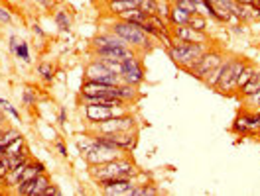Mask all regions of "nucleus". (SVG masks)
I'll return each instance as SVG.
<instances>
[{
	"label": "nucleus",
	"instance_id": "nucleus-9",
	"mask_svg": "<svg viewBox=\"0 0 260 196\" xmlns=\"http://www.w3.org/2000/svg\"><path fill=\"white\" fill-rule=\"evenodd\" d=\"M97 186L106 196H130V190L136 186V182L126 176H112V178L97 180Z\"/></svg>",
	"mask_w": 260,
	"mask_h": 196
},
{
	"label": "nucleus",
	"instance_id": "nucleus-21",
	"mask_svg": "<svg viewBox=\"0 0 260 196\" xmlns=\"http://www.w3.org/2000/svg\"><path fill=\"white\" fill-rule=\"evenodd\" d=\"M50 184H52V180H50L48 173H42V174L34 176V180H32V188H30L28 196H42L44 190H46Z\"/></svg>",
	"mask_w": 260,
	"mask_h": 196
},
{
	"label": "nucleus",
	"instance_id": "nucleus-14",
	"mask_svg": "<svg viewBox=\"0 0 260 196\" xmlns=\"http://www.w3.org/2000/svg\"><path fill=\"white\" fill-rule=\"evenodd\" d=\"M81 96H112V98H118V88H116V85H103V83H95V81H83Z\"/></svg>",
	"mask_w": 260,
	"mask_h": 196
},
{
	"label": "nucleus",
	"instance_id": "nucleus-23",
	"mask_svg": "<svg viewBox=\"0 0 260 196\" xmlns=\"http://www.w3.org/2000/svg\"><path fill=\"white\" fill-rule=\"evenodd\" d=\"M156 194H160V188L152 182L136 184L132 190H130V196H156Z\"/></svg>",
	"mask_w": 260,
	"mask_h": 196
},
{
	"label": "nucleus",
	"instance_id": "nucleus-34",
	"mask_svg": "<svg viewBox=\"0 0 260 196\" xmlns=\"http://www.w3.org/2000/svg\"><path fill=\"white\" fill-rule=\"evenodd\" d=\"M22 102H24V106H36V102H38V98H36V90L26 88L24 94H22Z\"/></svg>",
	"mask_w": 260,
	"mask_h": 196
},
{
	"label": "nucleus",
	"instance_id": "nucleus-43",
	"mask_svg": "<svg viewBox=\"0 0 260 196\" xmlns=\"http://www.w3.org/2000/svg\"><path fill=\"white\" fill-rule=\"evenodd\" d=\"M234 2H240V4H260V0H234Z\"/></svg>",
	"mask_w": 260,
	"mask_h": 196
},
{
	"label": "nucleus",
	"instance_id": "nucleus-13",
	"mask_svg": "<svg viewBox=\"0 0 260 196\" xmlns=\"http://www.w3.org/2000/svg\"><path fill=\"white\" fill-rule=\"evenodd\" d=\"M112 143L124 151V153H132L138 145V130H126V131H114V133H106Z\"/></svg>",
	"mask_w": 260,
	"mask_h": 196
},
{
	"label": "nucleus",
	"instance_id": "nucleus-22",
	"mask_svg": "<svg viewBox=\"0 0 260 196\" xmlns=\"http://www.w3.org/2000/svg\"><path fill=\"white\" fill-rule=\"evenodd\" d=\"M258 90H260V71H256V73L250 77V81H248V83H246V85L238 90V94H240V96H242V100H244V98L252 96V94H254V92H258Z\"/></svg>",
	"mask_w": 260,
	"mask_h": 196
},
{
	"label": "nucleus",
	"instance_id": "nucleus-39",
	"mask_svg": "<svg viewBox=\"0 0 260 196\" xmlns=\"http://www.w3.org/2000/svg\"><path fill=\"white\" fill-rule=\"evenodd\" d=\"M18 38L14 36V34H10V38H8V49L12 51V53H16V49H18Z\"/></svg>",
	"mask_w": 260,
	"mask_h": 196
},
{
	"label": "nucleus",
	"instance_id": "nucleus-20",
	"mask_svg": "<svg viewBox=\"0 0 260 196\" xmlns=\"http://www.w3.org/2000/svg\"><path fill=\"white\" fill-rule=\"evenodd\" d=\"M53 20H55V26H57V30H59V32H63V34H69V32H71L73 20H71V14H69L67 10H63V8L55 10Z\"/></svg>",
	"mask_w": 260,
	"mask_h": 196
},
{
	"label": "nucleus",
	"instance_id": "nucleus-6",
	"mask_svg": "<svg viewBox=\"0 0 260 196\" xmlns=\"http://www.w3.org/2000/svg\"><path fill=\"white\" fill-rule=\"evenodd\" d=\"M225 57H227V55H225L221 49L209 47V49H207V51L199 57V61H197V63H195V67L189 71V75H193L197 81H201V83H203V81L209 77V73H211V71H213V69H215V67H217V65H219Z\"/></svg>",
	"mask_w": 260,
	"mask_h": 196
},
{
	"label": "nucleus",
	"instance_id": "nucleus-28",
	"mask_svg": "<svg viewBox=\"0 0 260 196\" xmlns=\"http://www.w3.org/2000/svg\"><path fill=\"white\" fill-rule=\"evenodd\" d=\"M38 75H40L46 83H53V79H55V69H53V65H52V63L44 61V63H40V65H38Z\"/></svg>",
	"mask_w": 260,
	"mask_h": 196
},
{
	"label": "nucleus",
	"instance_id": "nucleus-27",
	"mask_svg": "<svg viewBox=\"0 0 260 196\" xmlns=\"http://www.w3.org/2000/svg\"><path fill=\"white\" fill-rule=\"evenodd\" d=\"M187 26H191V28H195V30H201V32H207V26H209V18L207 16H203V14H191L189 16V22H187Z\"/></svg>",
	"mask_w": 260,
	"mask_h": 196
},
{
	"label": "nucleus",
	"instance_id": "nucleus-12",
	"mask_svg": "<svg viewBox=\"0 0 260 196\" xmlns=\"http://www.w3.org/2000/svg\"><path fill=\"white\" fill-rule=\"evenodd\" d=\"M170 34L174 40L180 42H187V44H211V38L207 32L195 30L191 26H170Z\"/></svg>",
	"mask_w": 260,
	"mask_h": 196
},
{
	"label": "nucleus",
	"instance_id": "nucleus-10",
	"mask_svg": "<svg viewBox=\"0 0 260 196\" xmlns=\"http://www.w3.org/2000/svg\"><path fill=\"white\" fill-rule=\"evenodd\" d=\"M83 77H85V81H95V83H103V85H120V83H122L120 75L108 71L99 59H93V61L85 67Z\"/></svg>",
	"mask_w": 260,
	"mask_h": 196
},
{
	"label": "nucleus",
	"instance_id": "nucleus-26",
	"mask_svg": "<svg viewBox=\"0 0 260 196\" xmlns=\"http://www.w3.org/2000/svg\"><path fill=\"white\" fill-rule=\"evenodd\" d=\"M223 61H225V59H223ZM223 61H221V63L209 73V77L203 81L209 88H217V85H219V81H221V75H223V69H225V63H223Z\"/></svg>",
	"mask_w": 260,
	"mask_h": 196
},
{
	"label": "nucleus",
	"instance_id": "nucleus-2",
	"mask_svg": "<svg viewBox=\"0 0 260 196\" xmlns=\"http://www.w3.org/2000/svg\"><path fill=\"white\" fill-rule=\"evenodd\" d=\"M211 47V44H187V42H180V40H174V44L170 47H166L170 59L182 67L185 73H189L195 63L199 61V57Z\"/></svg>",
	"mask_w": 260,
	"mask_h": 196
},
{
	"label": "nucleus",
	"instance_id": "nucleus-8",
	"mask_svg": "<svg viewBox=\"0 0 260 196\" xmlns=\"http://www.w3.org/2000/svg\"><path fill=\"white\" fill-rule=\"evenodd\" d=\"M231 130L236 135H256L260 131V112L252 110V108L238 112Z\"/></svg>",
	"mask_w": 260,
	"mask_h": 196
},
{
	"label": "nucleus",
	"instance_id": "nucleus-5",
	"mask_svg": "<svg viewBox=\"0 0 260 196\" xmlns=\"http://www.w3.org/2000/svg\"><path fill=\"white\" fill-rule=\"evenodd\" d=\"M89 130L91 131H97V133H114V131H126V130H138V120L134 114H120V116H114L110 120H104L101 124H89Z\"/></svg>",
	"mask_w": 260,
	"mask_h": 196
},
{
	"label": "nucleus",
	"instance_id": "nucleus-44",
	"mask_svg": "<svg viewBox=\"0 0 260 196\" xmlns=\"http://www.w3.org/2000/svg\"><path fill=\"white\" fill-rule=\"evenodd\" d=\"M2 112H4V110L0 108V126H2V122H6V120H4V116H2Z\"/></svg>",
	"mask_w": 260,
	"mask_h": 196
},
{
	"label": "nucleus",
	"instance_id": "nucleus-45",
	"mask_svg": "<svg viewBox=\"0 0 260 196\" xmlns=\"http://www.w3.org/2000/svg\"><path fill=\"white\" fill-rule=\"evenodd\" d=\"M191 2H193V4H195V6L199 8V6H201V2H203V0H191Z\"/></svg>",
	"mask_w": 260,
	"mask_h": 196
},
{
	"label": "nucleus",
	"instance_id": "nucleus-29",
	"mask_svg": "<svg viewBox=\"0 0 260 196\" xmlns=\"http://www.w3.org/2000/svg\"><path fill=\"white\" fill-rule=\"evenodd\" d=\"M254 73H256V67H254L252 63H248V61H246L244 69H242V71H240V75H238V90H240V88H242V87L250 81V77H252Z\"/></svg>",
	"mask_w": 260,
	"mask_h": 196
},
{
	"label": "nucleus",
	"instance_id": "nucleus-24",
	"mask_svg": "<svg viewBox=\"0 0 260 196\" xmlns=\"http://www.w3.org/2000/svg\"><path fill=\"white\" fill-rule=\"evenodd\" d=\"M24 147H26V139H24V135L20 133L16 139H12V141L4 147V155H6V157H14V155L22 153V151H24Z\"/></svg>",
	"mask_w": 260,
	"mask_h": 196
},
{
	"label": "nucleus",
	"instance_id": "nucleus-7",
	"mask_svg": "<svg viewBox=\"0 0 260 196\" xmlns=\"http://www.w3.org/2000/svg\"><path fill=\"white\" fill-rule=\"evenodd\" d=\"M120 79H122V83L134 85V87H140V85L144 83L146 71H144V65H142L140 55H130V57H124V59H122Z\"/></svg>",
	"mask_w": 260,
	"mask_h": 196
},
{
	"label": "nucleus",
	"instance_id": "nucleus-31",
	"mask_svg": "<svg viewBox=\"0 0 260 196\" xmlns=\"http://www.w3.org/2000/svg\"><path fill=\"white\" fill-rule=\"evenodd\" d=\"M158 8H160V2L158 0H140V10H144L146 14H158Z\"/></svg>",
	"mask_w": 260,
	"mask_h": 196
},
{
	"label": "nucleus",
	"instance_id": "nucleus-16",
	"mask_svg": "<svg viewBox=\"0 0 260 196\" xmlns=\"http://www.w3.org/2000/svg\"><path fill=\"white\" fill-rule=\"evenodd\" d=\"M104 6L108 14L116 16L130 8H140V0H104Z\"/></svg>",
	"mask_w": 260,
	"mask_h": 196
},
{
	"label": "nucleus",
	"instance_id": "nucleus-33",
	"mask_svg": "<svg viewBox=\"0 0 260 196\" xmlns=\"http://www.w3.org/2000/svg\"><path fill=\"white\" fill-rule=\"evenodd\" d=\"M0 108H2L4 112H8L14 120H20V118H22V116H20V110H18V108H14V106H12L6 98H2V96H0Z\"/></svg>",
	"mask_w": 260,
	"mask_h": 196
},
{
	"label": "nucleus",
	"instance_id": "nucleus-19",
	"mask_svg": "<svg viewBox=\"0 0 260 196\" xmlns=\"http://www.w3.org/2000/svg\"><path fill=\"white\" fill-rule=\"evenodd\" d=\"M189 12L176 6V4H170V12H168V24L170 26H185L189 22Z\"/></svg>",
	"mask_w": 260,
	"mask_h": 196
},
{
	"label": "nucleus",
	"instance_id": "nucleus-30",
	"mask_svg": "<svg viewBox=\"0 0 260 196\" xmlns=\"http://www.w3.org/2000/svg\"><path fill=\"white\" fill-rule=\"evenodd\" d=\"M20 61H24V63H30L32 61V57H30V47H28V42H20L18 44V49H16V53H14Z\"/></svg>",
	"mask_w": 260,
	"mask_h": 196
},
{
	"label": "nucleus",
	"instance_id": "nucleus-32",
	"mask_svg": "<svg viewBox=\"0 0 260 196\" xmlns=\"http://www.w3.org/2000/svg\"><path fill=\"white\" fill-rule=\"evenodd\" d=\"M170 4H176V6L183 8V10H187L189 14H197L199 12V8L191 2V0H170Z\"/></svg>",
	"mask_w": 260,
	"mask_h": 196
},
{
	"label": "nucleus",
	"instance_id": "nucleus-11",
	"mask_svg": "<svg viewBox=\"0 0 260 196\" xmlns=\"http://www.w3.org/2000/svg\"><path fill=\"white\" fill-rule=\"evenodd\" d=\"M83 110H85V118H87L89 124H101L104 120H110L114 116H120V114L130 112L128 106L108 108V106H99V104H83Z\"/></svg>",
	"mask_w": 260,
	"mask_h": 196
},
{
	"label": "nucleus",
	"instance_id": "nucleus-1",
	"mask_svg": "<svg viewBox=\"0 0 260 196\" xmlns=\"http://www.w3.org/2000/svg\"><path fill=\"white\" fill-rule=\"evenodd\" d=\"M138 171L140 169L132 161L130 153H126L122 157H116V159H110V161H104V163H99V165H89V174H91V178L95 182L103 180V178H112V176L132 178Z\"/></svg>",
	"mask_w": 260,
	"mask_h": 196
},
{
	"label": "nucleus",
	"instance_id": "nucleus-41",
	"mask_svg": "<svg viewBox=\"0 0 260 196\" xmlns=\"http://www.w3.org/2000/svg\"><path fill=\"white\" fill-rule=\"evenodd\" d=\"M55 149H57V153H59L61 157H67V147H65L63 141H55Z\"/></svg>",
	"mask_w": 260,
	"mask_h": 196
},
{
	"label": "nucleus",
	"instance_id": "nucleus-42",
	"mask_svg": "<svg viewBox=\"0 0 260 196\" xmlns=\"http://www.w3.org/2000/svg\"><path fill=\"white\" fill-rule=\"evenodd\" d=\"M32 32H34L36 36H40V38H46V32L42 30V26H40V24H32Z\"/></svg>",
	"mask_w": 260,
	"mask_h": 196
},
{
	"label": "nucleus",
	"instance_id": "nucleus-35",
	"mask_svg": "<svg viewBox=\"0 0 260 196\" xmlns=\"http://www.w3.org/2000/svg\"><path fill=\"white\" fill-rule=\"evenodd\" d=\"M10 169H12V167H10V159L4 155L2 159H0V182L6 178V174L10 173Z\"/></svg>",
	"mask_w": 260,
	"mask_h": 196
},
{
	"label": "nucleus",
	"instance_id": "nucleus-46",
	"mask_svg": "<svg viewBox=\"0 0 260 196\" xmlns=\"http://www.w3.org/2000/svg\"><path fill=\"white\" fill-rule=\"evenodd\" d=\"M0 128H2V126H0Z\"/></svg>",
	"mask_w": 260,
	"mask_h": 196
},
{
	"label": "nucleus",
	"instance_id": "nucleus-38",
	"mask_svg": "<svg viewBox=\"0 0 260 196\" xmlns=\"http://www.w3.org/2000/svg\"><path fill=\"white\" fill-rule=\"evenodd\" d=\"M42 196H61V190H59V186H55L53 182L44 190V194Z\"/></svg>",
	"mask_w": 260,
	"mask_h": 196
},
{
	"label": "nucleus",
	"instance_id": "nucleus-17",
	"mask_svg": "<svg viewBox=\"0 0 260 196\" xmlns=\"http://www.w3.org/2000/svg\"><path fill=\"white\" fill-rule=\"evenodd\" d=\"M116 88H118V98L124 100L126 104H134V102L140 98V90H138V87H134V85L120 83V85H116Z\"/></svg>",
	"mask_w": 260,
	"mask_h": 196
},
{
	"label": "nucleus",
	"instance_id": "nucleus-3",
	"mask_svg": "<svg viewBox=\"0 0 260 196\" xmlns=\"http://www.w3.org/2000/svg\"><path fill=\"white\" fill-rule=\"evenodd\" d=\"M108 30L114 32L118 38H122V40L126 42V45H130L132 49H136V51H140V53H148V51L154 49L152 38L146 36L142 30H138L134 24H130V22L114 20V22H110Z\"/></svg>",
	"mask_w": 260,
	"mask_h": 196
},
{
	"label": "nucleus",
	"instance_id": "nucleus-40",
	"mask_svg": "<svg viewBox=\"0 0 260 196\" xmlns=\"http://www.w3.org/2000/svg\"><path fill=\"white\" fill-rule=\"evenodd\" d=\"M57 124L59 126H65L67 124V108H61L59 114H57Z\"/></svg>",
	"mask_w": 260,
	"mask_h": 196
},
{
	"label": "nucleus",
	"instance_id": "nucleus-37",
	"mask_svg": "<svg viewBox=\"0 0 260 196\" xmlns=\"http://www.w3.org/2000/svg\"><path fill=\"white\" fill-rule=\"evenodd\" d=\"M10 22H12V14H10V10L4 8V6H0V24H10Z\"/></svg>",
	"mask_w": 260,
	"mask_h": 196
},
{
	"label": "nucleus",
	"instance_id": "nucleus-15",
	"mask_svg": "<svg viewBox=\"0 0 260 196\" xmlns=\"http://www.w3.org/2000/svg\"><path fill=\"white\" fill-rule=\"evenodd\" d=\"M91 53H93V57H108V59H120V61L130 55H138L136 49H132L130 45H104Z\"/></svg>",
	"mask_w": 260,
	"mask_h": 196
},
{
	"label": "nucleus",
	"instance_id": "nucleus-36",
	"mask_svg": "<svg viewBox=\"0 0 260 196\" xmlns=\"http://www.w3.org/2000/svg\"><path fill=\"white\" fill-rule=\"evenodd\" d=\"M244 104H246V106H250V108H256V106H260V90H258V92H254L252 96L244 98Z\"/></svg>",
	"mask_w": 260,
	"mask_h": 196
},
{
	"label": "nucleus",
	"instance_id": "nucleus-4",
	"mask_svg": "<svg viewBox=\"0 0 260 196\" xmlns=\"http://www.w3.org/2000/svg\"><path fill=\"white\" fill-rule=\"evenodd\" d=\"M225 69L221 75V81L217 85V92L221 94H236L238 92V75L246 65V59L242 57H225Z\"/></svg>",
	"mask_w": 260,
	"mask_h": 196
},
{
	"label": "nucleus",
	"instance_id": "nucleus-25",
	"mask_svg": "<svg viewBox=\"0 0 260 196\" xmlns=\"http://www.w3.org/2000/svg\"><path fill=\"white\" fill-rule=\"evenodd\" d=\"M20 135V131L16 130V128H12V126H4V128H0V145L2 147H6L12 139H16Z\"/></svg>",
	"mask_w": 260,
	"mask_h": 196
},
{
	"label": "nucleus",
	"instance_id": "nucleus-18",
	"mask_svg": "<svg viewBox=\"0 0 260 196\" xmlns=\"http://www.w3.org/2000/svg\"><path fill=\"white\" fill-rule=\"evenodd\" d=\"M116 20H124V22H130V24H140V22H148L150 14H146L144 10L140 8H130V10H124L120 14L114 16Z\"/></svg>",
	"mask_w": 260,
	"mask_h": 196
}]
</instances>
